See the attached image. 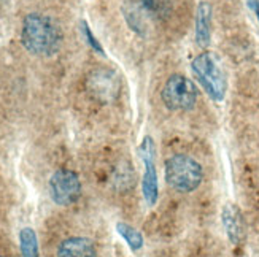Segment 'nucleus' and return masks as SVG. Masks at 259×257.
I'll list each match as a JSON object with an SVG mask.
<instances>
[{"mask_svg": "<svg viewBox=\"0 0 259 257\" xmlns=\"http://www.w3.org/2000/svg\"><path fill=\"white\" fill-rule=\"evenodd\" d=\"M191 70L213 102H223L228 91V80L217 56L208 51L200 53L191 62Z\"/></svg>", "mask_w": 259, "mask_h": 257, "instance_id": "f03ea898", "label": "nucleus"}, {"mask_svg": "<svg viewBox=\"0 0 259 257\" xmlns=\"http://www.w3.org/2000/svg\"><path fill=\"white\" fill-rule=\"evenodd\" d=\"M86 87L88 92L97 102L111 104L118 98L121 92V80L115 70L100 67V69H96L88 75Z\"/></svg>", "mask_w": 259, "mask_h": 257, "instance_id": "0eeeda50", "label": "nucleus"}, {"mask_svg": "<svg viewBox=\"0 0 259 257\" xmlns=\"http://www.w3.org/2000/svg\"><path fill=\"white\" fill-rule=\"evenodd\" d=\"M122 13H124V18H126V22L129 24V27L134 32H137L139 35H143L145 26H146V16L143 15L140 5L127 2L124 5V8H122Z\"/></svg>", "mask_w": 259, "mask_h": 257, "instance_id": "ddd939ff", "label": "nucleus"}, {"mask_svg": "<svg viewBox=\"0 0 259 257\" xmlns=\"http://www.w3.org/2000/svg\"><path fill=\"white\" fill-rule=\"evenodd\" d=\"M81 30H83V35H84V38H86V41H88L89 46H91L94 51H97L99 54L105 56L102 44H100L99 40L93 35V32H91V29H89V26H88V22H86V21H81Z\"/></svg>", "mask_w": 259, "mask_h": 257, "instance_id": "2eb2a0df", "label": "nucleus"}, {"mask_svg": "<svg viewBox=\"0 0 259 257\" xmlns=\"http://www.w3.org/2000/svg\"><path fill=\"white\" fill-rule=\"evenodd\" d=\"M50 197L56 205L70 207L81 197V181L73 170L61 169L54 172L48 184Z\"/></svg>", "mask_w": 259, "mask_h": 257, "instance_id": "39448f33", "label": "nucleus"}, {"mask_svg": "<svg viewBox=\"0 0 259 257\" xmlns=\"http://www.w3.org/2000/svg\"><path fill=\"white\" fill-rule=\"evenodd\" d=\"M139 5L146 18L161 19L170 13V4H168V0H140Z\"/></svg>", "mask_w": 259, "mask_h": 257, "instance_id": "4468645a", "label": "nucleus"}, {"mask_svg": "<svg viewBox=\"0 0 259 257\" xmlns=\"http://www.w3.org/2000/svg\"><path fill=\"white\" fill-rule=\"evenodd\" d=\"M211 38V5L205 0L197 5L196 10V43L207 48Z\"/></svg>", "mask_w": 259, "mask_h": 257, "instance_id": "9d476101", "label": "nucleus"}, {"mask_svg": "<svg viewBox=\"0 0 259 257\" xmlns=\"http://www.w3.org/2000/svg\"><path fill=\"white\" fill-rule=\"evenodd\" d=\"M197 87L183 75H172L165 81L161 97L164 105L172 111H189L197 104Z\"/></svg>", "mask_w": 259, "mask_h": 257, "instance_id": "20e7f679", "label": "nucleus"}, {"mask_svg": "<svg viewBox=\"0 0 259 257\" xmlns=\"http://www.w3.org/2000/svg\"><path fill=\"white\" fill-rule=\"evenodd\" d=\"M139 158L143 162V178H142V191L146 203L154 207L159 198V183H157L156 170V146L150 135H146L140 146L137 148Z\"/></svg>", "mask_w": 259, "mask_h": 257, "instance_id": "423d86ee", "label": "nucleus"}, {"mask_svg": "<svg viewBox=\"0 0 259 257\" xmlns=\"http://www.w3.org/2000/svg\"><path fill=\"white\" fill-rule=\"evenodd\" d=\"M58 257H97V249L93 240L84 237H72L59 244Z\"/></svg>", "mask_w": 259, "mask_h": 257, "instance_id": "1a4fd4ad", "label": "nucleus"}, {"mask_svg": "<svg viewBox=\"0 0 259 257\" xmlns=\"http://www.w3.org/2000/svg\"><path fill=\"white\" fill-rule=\"evenodd\" d=\"M204 180L202 165L188 154H174L165 161V181L174 191L189 194Z\"/></svg>", "mask_w": 259, "mask_h": 257, "instance_id": "7ed1b4c3", "label": "nucleus"}, {"mask_svg": "<svg viewBox=\"0 0 259 257\" xmlns=\"http://www.w3.org/2000/svg\"><path fill=\"white\" fill-rule=\"evenodd\" d=\"M248 8L253 11L257 22H259V0H248Z\"/></svg>", "mask_w": 259, "mask_h": 257, "instance_id": "dca6fc26", "label": "nucleus"}, {"mask_svg": "<svg viewBox=\"0 0 259 257\" xmlns=\"http://www.w3.org/2000/svg\"><path fill=\"white\" fill-rule=\"evenodd\" d=\"M62 40L61 26L47 15L30 13L22 21L21 43L33 56L50 58L61 49Z\"/></svg>", "mask_w": 259, "mask_h": 257, "instance_id": "f257e3e1", "label": "nucleus"}, {"mask_svg": "<svg viewBox=\"0 0 259 257\" xmlns=\"http://www.w3.org/2000/svg\"><path fill=\"white\" fill-rule=\"evenodd\" d=\"M221 222L232 244H240L245 238V221L237 205L226 203L221 211Z\"/></svg>", "mask_w": 259, "mask_h": 257, "instance_id": "6e6552de", "label": "nucleus"}, {"mask_svg": "<svg viewBox=\"0 0 259 257\" xmlns=\"http://www.w3.org/2000/svg\"><path fill=\"white\" fill-rule=\"evenodd\" d=\"M116 232H118V235L126 241V244L132 252H139L143 248V244H145L143 235L135 227L127 224V222H118Z\"/></svg>", "mask_w": 259, "mask_h": 257, "instance_id": "9b49d317", "label": "nucleus"}, {"mask_svg": "<svg viewBox=\"0 0 259 257\" xmlns=\"http://www.w3.org/2000/svg\"><path fill=\"white\" fill-rule=\"evenodd\" d=\"M19 249L22 257H40L37 233L32 227H24L19 230Z\"/></svg>", "mask_w": 259, "mask_h": 257, "instance_id": "f8f14e48", "label": "nucleus"}]
</instances>
